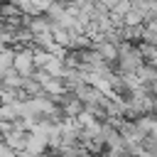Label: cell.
Segmentation results:
<instances>
[{
  "label": "cell",
  "instance_id": "obj_1",
  "mask_svg": "<svg viewBox=\"0 0 157 157\" xmlns=\"http://www.w3.org/2000/svg\"><path fill=\"white\" fill-rule=\"evenodd\" d=\"M12 71L22 78H29L32 71H34V64H32V52L29 49H20L15 56H12Z\"/></svg>",
  "mask_w": 157,
  "mask_h": 157
},
{
  "label": "cell",
  "instance_id": "obj_2",
  "mask_svg": "<svg viewBox=\"0 0 157 157\" xmlns=\"http://www.w3.org/2000/svg\"><path fill=\"white\" fill-rule=\"evenodd\" d=\"M12 56H15V54L7 52V49L0 52V81H2V76H5L7 71H12Z\"/></svg>",
  "mask_w": 157,
  "mask_h": 157
}]
</instances>
